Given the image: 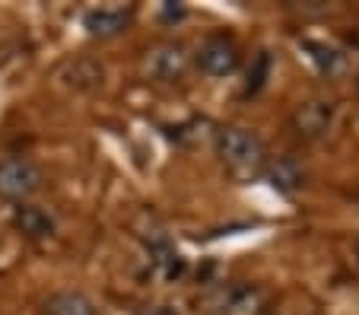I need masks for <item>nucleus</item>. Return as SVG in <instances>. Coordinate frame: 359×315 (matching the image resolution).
<instances>
[{
  "label": "nucleus",
  "instance_id": "1",
  "mask_svg": "<svg viewBox=\"0 0 359 315\" xmlns=\"http://www.w3.org/2000/svg\"><path fill=\"white\" fill-rule=\"evenodd\" d=\"M217 150L223 156V163L242 178H255L267 163L261 138L245 128H223L217 134Z\"/></svg>",
  "mask_w": 359,
  "mask_h": 315
},
{
  "label": "nucleus",
  "instance_id": "14",
  "mask_svg": "<svg viewBox=\"0 0 359 315\" xmlns=\"http://www.w3.org/2000/svg\"><path fill=\"white\" fill-rule=\"evenodd\" d=\"M350 45H353V48H359V29H356V32H350Z\"/></svg>",
  "mask_w": 359,
  "mask_h": 315
},
{
  "label": "nucleus",
  "instance_id": "12",
  "mask_svg": "<svg viewBox=\"0 0 359 315\" xmlns=\"http://www.w3.org/2000/svg\"><path fill=\"white\" fill-rule=\"evenodd\" d=\"M267 74H271V58H267V51H261L258 70H248V93H258V89L264 86Z\"/></svg>",
  "mask_w": 359,
  "mask_h": 315
},
{
  "label": "nucleus",
  "instance_id": "11",
  "mask_svg": "<svg viewBox=\"0 0 359 315\" xmlns=\"http://www.w3.org/2000/svg\"><path fill=\"white\" fill-rule=\"evenodd\" d=\"M305 48L312 51L315 64H318L321 70H337L340 67V55L334 48H327V45H315V41H305Z\"/></svg>",
  "mask_w": 359,
  "mask_h": 315
},
{
  "label": "nucleus",
  "instance_id": "15",
  "mask_svg": "<svg viewBox=\"0 0 359 315\" xmlns=\"http://www.w3.org/2000/svg\"><path fill=\"white\" fill-rule=\"evenodd\" d=\"M356 255H359V246H356Z\"/></svg>",
  "mask_w": 359,
  "mask_h": 315
},
{
  "label": "nucleus",
  "instance_id": "3",
  "mask_svg": "<svg viewBox=\"0 0 359 315\" xmlns=\"http://www.w3.org/2000/svg\"><path fill=\"white\" fill-rule=\"evenodd\" d=\"M194 61L207 76H229L238 70V48L226 35H210L201 41Z\"/></svg>",
  "mask_w": 359,
  "mask_h": 315
},
{
  "label": "nucleus",
  "instance_id": "13",
  "mask_svg": "<svg viewBox=\"0 0 359 315\" xmlns=\"http://www.w3.org/2000/svg\"><path fill=\"white\" fill-rule=\"evenodd\" d=\"M149 315H172V312L165 306H153V312H149Z\"/></svg>",
  "mask_w": 359,
  "mask_h": 315
},
{
  "label": "nucleus",
  "instance_id": "9",
  "mask_svg": "<svg viewBox=\"0 0 359 315\" xmlns=\"http://www.w3.org/2000/svg\"><path fill=\"white\" fill-rule=\"evenodd\" d=\"M271 182H273V188H277V192L290 194L292 188L302 185V169H299L290 156H283V159H277V163L271 166Z\"/></svg>",
  "mask_w": 359,
  "mask_h": 315
},
{
  "label": "nucleus",
  "instance_id": "2",
  "mask_svg": "<svg viewBox=\"0 0 359 315\" xmlns=\"http://www.w3.org/2000/svg\"><path fill=\"white\" fill-rule=\"evenodd\" d=\"M41 188V169L26 156L0 159V198L4 201H29Z\"/></svg>",
  "mask_w": 359,
  "mask_h": 315
},
{
  "label": "nucleus",
  "instance_id": "6",
  "mask_svg": "<svg viewBox=\"0 0 359 315\" xmlns=\"http://www.w3.org/2000/svg\"><path fill=\"white\" fill-rule=\"evenodd\" d=\"M184 64H188L184 45H178V41H169V45H163V48H156L153 55H149L147 67H149V74L159 76V80H175V76H182Z\"/></svg>",
  "mask_w": 359,
  "mask_h": 315
},
{
  "label": "nucleus",
  "instance_id": "8",
  "mask_svg": "<svg viewBox=\"0 0 359 315\" xmlns=\"http://www.w3.org/2000/svg\"><path fill=\"white\" fill-rule=\"evenodd\" d=\"M45 315H99L95 302L83 293H55L45 302Z\"/></svg>",
  "mask_w": 359,
  "mask_h": 315
},
{
  "label": "nucleus",
  "instance_id": "7",
  "mask_svg": "<svg viewBox=\"0 0 359 315\" xmlns=\"http://www.w3.org/2000/svg\"><path fill=\"white\" fill-rule=\"evenodd\" d=\"M13 223H16V229L20 233H26V236H32V239H45V236H51L55 233V220L48 217L41 207H20L16 210V217H13Z\"/></svg>",
  "mask_w": 359,
  "mask_h": 315
},
{
  "label": "nucleus",
  "instance_id": "4",
  "mask_svg": "<svg viewBox=\"0 0 359 315\" xmlns=\"http://www.w3.org/2000/svg\"><path fill=\"white\" fill-rule=\"evenodd\" d=\"M130 20H134V13L124 7H99L83 16V26H86L89 35H102V39H105V35L124 32V29L130 26Z\"/></svg>",
  "mask_w": 359,
  "mask_h": 315
},
{
  "label": "nucleus",
  "instance_id": "10",
  "mask_svg": "<svg viewBox=\"0 0 359 315\" xmlns=\"http://www.w3.org/2000/svg\"><path fill=\"white\" fill-rule=\"evenodd\" d=\"M327 121H331V105H325V102H312L299 112V128L305 134H321L327 128Z\"/></svg>",
  "mask_w": 359,
  "mask_h": 315
},
{
  "label": "nucleus",
  "instance_id": "5",
  "mask_svg": "<svg viewBox=\"0 0 359 315\" xmlns=\"http://www.w3.org/2000/svg\"><path fill=\"white\" fill-rule=\"evenodd\" d=\"M207 302H210V309H217V312H223V315H242V312H248V309H255L258 293L242 287V283H226L217 293H210Z\"/></svg>",
  "mask_w": 359,
  "mask_h": 315
}]
</instances>
